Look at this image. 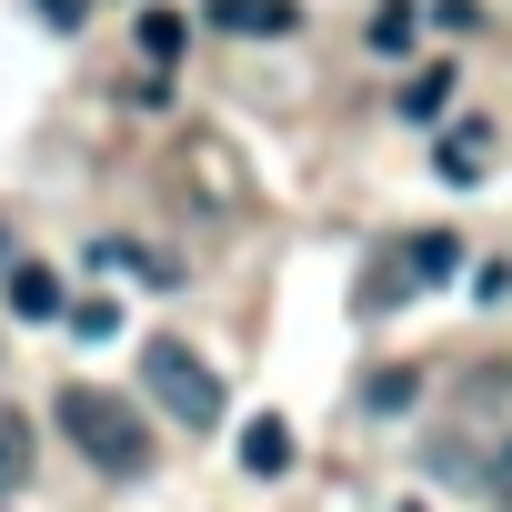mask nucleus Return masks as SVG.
<instances>
[{
  "label": "nucleus",
  "mask_w": 512,
  "mask_h": 512,
  "mask_svg": "<svg viewBox=\"0 0 512 512\" xmlns=\"http://www.w3.org/2000/svg\"><path fill=\"white\" fill-rule=\"evenodd\" d=\"M61 432L111 472V482H141L151 472V432H141V412L121 402V392H91V382H71L61 392Z\"/></svg>",
  "instance_id": "f257e3e1"
},
{
  "label": "nucleus",
  "mask_w": 512,
  "mask_h": 512,
  "mask_svg": "<svg viewBox=\"0 0 512 512\" xmlns=\"http://www.w3.org/2000/svg\"><path fill=\"white\" fill-rule=\"evenodd\" d=\"M141 392H151L181 432H211V422H221V372H211L191 342H171V332L141 342Z\"/></svg>",
  "instance_id": "f03ea898"
},
{
  "label": "nucleus",
  "mask_w": 512,
  "mask_h": 512,
  "mask_svg": "<svg viewBox=\"0 0 512 512\" xmlns=\"http://www.w3.org/2000/svg\"><path fill=\"white\" fill-rule=\"evenodd\" d=\"M201 21L241 31V41H282V31H302V0H201Z\"/></svg>",
  "instance_id": "7ed1b4c3"
},
{
  "label": "nucleus",
  "mask_w": 512,
  "mask_h": 512,
  "mask_svg": "<svg viewBox=\"0 0 512 512\" xmlns=\"http://www.w3.org/2000/svg\"><path fill=\"white\" fill-rule=\"evenodd\" d=\"M241 472H251V482H282V472H292V422H282V412L241 422Z\"/></svg>",
  "instance_id": "20e7f679"
},
{
  "label": "nucleus",
  "mask_w": 512,
  "mask_h": 512,
  "mask_svg": "<svg viewBox=\"0 0 512 512\" xmlns=\"http://www.w3.org/2000/svg\"><path fill=\"white\" fill-rule=\"evenodd\" d=\"M11 312H21V322H61V272L11 262Z\"/></svg>",
  "instance_id": "39448f33"
},
{
  "label": "nucleus",
  "mask_w": 512,
  "mask_h": 512,
  "mask_svg": "<svg viewBox=\"0 0 512 512\" xmlns=\"http://www.w3.org/2000/svg\"><path fill=\"white\" fill-rule=\"evenodd\" d=\"M402 272H412V282H452V272H462V241H452V231H412V241H402Z\"/></svg>",
  "instance_id": "423d86ee"
},
{
  "label": "nucleus",
  "mask_w": 512,
  "mask_h": 512,
  "mask_svg": "<svg viewBox=\"0 0 512 512\" xmlns=\"http://www.w3.org/2000/svg\"><path fill=\"white\" fill-rule=\"evenodd\" d=\"M91 262L101 272H141V282H181V262H161V251H141V241H91Z\"/></svg>",
  "instance_id": "0eeeda50"
},
{
  "label": "nucleus",
  "mask_w": 512,
  "mask_h": 512,
  "mask_svg": "<svg viewBox=\"0 0 512 512\" xmlns=\"http://www.w3.org/2000/svg\"><path fill=\"white\" fill-rule=\"evenodd\" d=\"M21 482H31V422L0 402V492H21Z\"/></svg>",
  "instance_id": "6e6552de"
},
{
  "label": "nucleus",
  "mask_w": 512,
  "mask_h": 512,
  "mask_svg": "<svg viewBox=\"0 0 512 512\" xmlns=\"http://www.w3.org/2000/svg\"><path fill=\"white\" fill-rule=\"evenodd\" d=\"M141 61H151V71L181 61V11H141Z\"/></svg>",
  "instance_id": "1a4fd4ad"
},
{
  "label": "nucleus",
  "mask_w": 512,
  "mask_h": 512,
  "mask_svg": "<svg viewBox=\"0 0 512 512\" xmlns=\"http://www.w3.org/2000/svg\"><path fill=\"white\" fill-rule=\"evenodd\" d=\"M372 51H382V61L412 51V0H382V11H372Z\"/></svg>",
  "instance_id": "9d476101"
},
{
  "label": "nucleus",
  "mask_w": 512,
  "mask_h": 512,
  "mask_svg": "<svg viewBox=\"0 0 512 512\" xmlns=\"http://www.w3.org/2000/svg\"><path fill=\"white\" fill-rule=\"evenodd\" d=\"M452 101V71H412V91H402V121H432Z\"/></svg>",
  "instance_id": "9b49d317"
},
{
  "label": "nucleus",
  "mask_w": 512,
  "mask_h": 512,
  "mask_svg": "<svg viewBox=\"0 0 512 512\" xmlns=\"http://www.w3.org/2000/svg\"><path fill=\"white\" fill-rule=\"evenodd\" d=\"M412 392H422V372H372V382H362L372 412H412Z\"/></svg>",
  "instance_id": "f8f14e48"
},
{
  "label": "nucleus",
  "mask_w": 512,
  "mask_h": 512,
  "mask_svg": "<svg viewBox=\"0 0 512 512\" xmlns=\"http://www.w3.org/2000/svg\"><path fill=\"white\" fill-rule=\"evenodd\" d=\"M442 181H482V131H452L442 141Z\"/></svg>",
  "instance_id": "ddd939ff"
},
{
  "label": "nucleus",
  "mask_w": 512,
  "mask_h": 512,
  "mask_svg": "<svg viewBox=\"0 0 512 512\" xmlns=\"http://www.w3.org/2000/svg\"><path fill=\"white\" fill-rule=\"evenodd\" d=\"M71 332H81V342H111V332H121V302H71Z\"/></svg>",
  "instance_id": "4468645a"
},
{
  "label": "nucleus",
  "mask_w": 512,
  "mask_h": 512,
  "mask_svg": "<svg viewBox=\"0 0 512 512\" xmlns=\"http://www.w3.org/2000/svg\"><path fill=\"white\" fill-rule=\"evenodd\" d=\"M502 492H512V462H502Z\"/></svg>",
  "instance_id": "2eb2a0df"
},
{
  "label": "nucleus",
  "mask_w": 512,
  "mask_h": 512,
  "mask_svg": "<svg viewBox=\"0 0 512 512\" xmlns=\"http://www.w3.org/2000/svg\"><path fill=\"white\" fill-rule=\"evenodd\" d=\"M412 512H422V502H412Z\"/></svg>",
  "instance_id": "dca6fc26"
}]
</instances>
